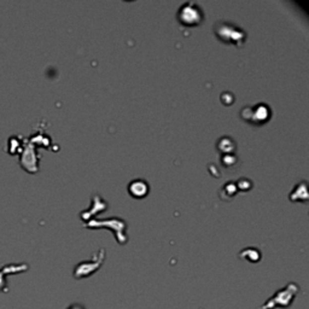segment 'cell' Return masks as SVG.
Listing matches in <instances>:
<instances>
[{
	"instance_id": "cell-1",
	"label": "cell",
	"mask_w": 309,
	"mask_h": 309,
	"mask_svg": "<svg viewBox=\"0 0 309 309\" xmlns=\"http://www.w3.org/2000/svg\"><path fill=\"white\" fill-rule=\"evenodd\" d=\"M214 33L220 41L225 44H232L237 47H242L247 41V33L243 28L228 21H219L214 26Z\"/></svg>"
},
{
	"instance_id": "cell-2",
	"label": "cell",
	"mask_w": 309,
	"mask_h": 309,
	"mask_svg": "<svg viewBox=\"0 0 309 309\" xmlns=\"http://www.w3.org/2000/svg\"><path fill=\"white\" fill-rule=\"evenodd\" d=\"M177 19L184 27H196L204 21V12L197 2L186 1L178 10Z\"/></svg>"
},
{
	"instance_id": "cell-3",
	"label": "cell",
	"mask_w": 309,
	"mask_h": 309,
	"mask_svg": "<svg viewBox=\"0 0 309 309\" xmlns=\"http://www.w3.org/2000/svg\"><path fill=\"white\" fill-rule=\"evenodd\" d=\"M85 227L87 228H109L113 231L114 236H115L116 241L119 242V244H126L128 242L127 237V224L124 220L120 218H110L107 220H90L87 224L85 225Z\"/></svg>"
},
{
	"instance_id": "cell-4",
	"label": "cell",
	"mask_w": 309,
	"mask_h": 309,
	"mask_svg": "<svg viewBox=\"0 0 309 309\" xmlns=\"http://www.w3.org/2000/svg\"><path fill=\"white\" fill-rule=\"evenodd\" d=\"M272 111L267 104L255 105V107H246L241 111V116L246 120L249 124H255V126H261V124H266L269 119H271Z\"/></svg>"
},
{
	"instance_id": "cell-5",
	"label": "cell",
	"mask_w": 309,
	"mask_h": 309,
	"mask_svg": "<svg viewBox=\"0 0 309 309\" xmlns=\"http://www.w3.org/2000/svg\"><path fill=\"white\" fill-rule=\"evenodd\" d=\"M104 250L100 249L98 252H96L91 261L87 262H81L75 267L74 275L75 278H83V277H90L92 273H94L97 269L102 266L103 261H104Z\"/></svg>"
},
{
	"instance_id": "cell-6",
	"label": "cell",
	"mask_w": 309,
	"mask_h": 309,
	"mask_svg": "<svg viewBox=\"0 0 309 309\" xmlns=\"http://www.w3.org/2000/svg\"><path fill=\"white\" fill-rule=\"evenodd\" d=\"M105 209H108V203L105 202V200L103 199L98 193H96V194H93V197H92L91 208L87 210H83L81 213V215H80V218H81L82 221L88 222L90 220H92V218H93L94 215L100 214Z\"/></svg>"
},
{
	"instance_id": "cell-7",
	"label": "cell",
	"mask_w": 309,
	"mask_h": 309,
	"mask_svg": "<svg viewBox=\"0 0 309 309\" xmlns=\"http://www.w3.org/2000/svg\"><path fill=\"white\" fill-rule=\"evenodd\" d=\"M150 191V186L147 182L143 179H135L129 183L128 185V193L133 197V198L141 199L147 196Z\"/></svg>"
},
{
	"instance_id": "cell-8",
	"label": "cell",
	"mask_w": 309,
	"mask_h": 309,
	"mask_svg": "<svg viewBox=\"0 0 309 309\" xmlns=\"http://www.w3.org/2000/svg\"><path fill=\"white\" fill-rule=\"evenodd\" d=\"M292 202H297V200H301V202H307L308 199V191H307V183L306 182H301L296 185V187L292 190V192L289 196Z\"/></svg>"
},
{
	"instance_id": "cell-9",
	"label": "cell",
	"mask_w": 309,
	"mask_h": 309,
	"mask_svg": "<svg viewBox=\"0 0 309 309\" xmlns=\"http://www.w3.org/2000/svg\"><path fill=\"white\" fill-rule=\"evenodd\" d=\"M218 150L220 152H222L224 155L232 154V151L236 150V143L233 139H231L230 136H224L218 141Z\"/></svg>"
},
{
	"instance_id": "cell-10",
	"label": "cell",
	"mask_w": 309,
	"mask_h": 309,
	"mask_svg": "<svg viewBox=\"0 0 309 309\" xmlns=\"http://www.w3.org/2000/svg\"><path fill=\"white\" fill-rule=\"evenodd\" d=\"M237 191H238V190H237L236 183H232V182L226 183V185H225L224 187H222V192H224V193L228 194V197L235 196V194L237 193Z\"/></svg>"
},
{
	"instance_id": "cell-11",
	"label": "cell",
	"mask_w": 309,
	"mask_h": 309,
	"mask_svg": "<svg viewBox=\"0 0 309 309\" xmlns=\"http://www.w3.org/2000/svg\"><path fill=\"white\" fill-rule=\"evenodd\" d=\"M221 162L225 164L226 167H230V166H233L237 162V157L235 156V154H227V155H224L221 157Z\"/></svg>"
}]
</instances>
